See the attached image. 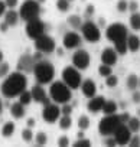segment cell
<instances>
[{"label": "cell", "mask_w": 140, "mask_h": 147, "mask_svg": "<svg viewBox=\"0 0 140 147\" xmlns=\"http://www.w3.org/2000/svg\"><path fill=\"white\" fill-rule=\"evenodd\" d=\"M56 144H58V146H61V147H65V146H69V138H68L66 136H61V137L58 138V141H56Z\"/></svg>", "instance_id": "42"}, {"label": "cell", "mask_w": 140, "mask_h": 147, "mask_svg": "<svg viewBox=\"0 0 140 147\" xmlns=\"http://www.w3.org/2000/svg\"><path fill=\"white\" fill-rule=\"evenodd\" d=\"M126 87L129 91H134L139 88V77L136 74H130V75L126 78Z\"/></svg>", "instance_id": "24"}, {"label": "cell", "mask_w": 140, "mask_h": 147, "mask_svg": "<svg viewBox=\"0 0 140 147\" xmlns=\"http://www.w3.org/2000/svg\"><path fill=\"white\" fill-rule=\"evenodd\" d=\"M101 111L104 113V115L116 114V113L118 111V105H117L114 101H111V100H106V102H104V105H103V110H101Z\"/></svg>", "instance_id": "23"}, {"label": "cell", "mask_w": 140, "mask_h": 147, "mask_svg": "<svg viewBox=\"0 0 140 147\" xmlns=\"http://www.w3.org/2000/svg\"><path fill=\"white\" fill-rule=\"evenodd\" d=\"M139 87H140V77H139Z\"/></svg>", "instance_id": "56"}, {"label": "cell", "mask_w": 140, "mask_h": 147, "mask_svg": "<svg viewBox=\"0 0 140 147\" xmlns=\"http://www.w3.org/2000/svg\"><path fill=\"white\" fill-rule=\"evenodd\" d=\"M9 71H10V66L7 62H2L0 63V78H5L6 75H9Z\"/></svg>", "instance_id": "37"}, {"label": "cell", "mask_w": 140, "mask_h": 147, "mask_svg": "<svg viewBox=\"0 0 140 147\" xmlns=\"http://www.w3.org/2000/svg\"><path fill=\"white\" fill-rule=\"evenodd\" d=\"M90 146H91V141L84 137H78V140L74 143V147H90Z\"/></svg>", "instance_id": "38"}, {"label": "cell", "mask_w": 140, "mask_h": 147, "mask_svg": "<svg viewBox=\"0 0 140 147\" xmlns=\"http://www.w3.org/2000/svg\"><path fill=\"white\" fill-rule=\"evenodd\" d=\"M5 22L9 25V28H12V26H16L18 25V22H19V19H20V16H19V12L18 10H15V9H9V10H6V13H5Z\"/></svg>", "instance_id": "20"}, {"label": "cell", "mask_w": 140, "mask_h": 147, "mask_svg": "<svg viewBox=\"0 0 140 147\" xmlns=\"http://www.w3.org/2000/svg\"><path fill=\"white\" fill-rule=\"evenodd\" d=\"M90 62H91V56L90 53L85 51V49H77L72 55V65L80 69V71H85L88 66H90Z\"/></svg>", "instance_id": "12"}, {"label": "cell", "mask_w": 140, "mask_h": 147, "mask_svg": "<svg viewBox=\"0 0 140 147\" xmlns=\"http://www.w3.org/2000/svg\"><path fill=\"white\" fill-rule=\"evenodd\" d=\"M58 124H59V128L61 130H68V128H71L72 125V118L71 115H62L58 118Z\"/></svg>", "instance_id": "28"}, {"label": "cell", "mask_w": 140, "mask_h": 147, "mask_svg": "<svg viewBox=\"0 0 140 147\" xmlns=\"http://www.w3.org/2000/svg\"><path fill=\"white\" fill-rule=\"evenodd\" d=\"M30 94H32V100L38 104H42V105H46L51 102V98L46 95V91L43 90V87L41 84H36L32 87L30 90Z\"/></svg>", "instance_id": "15"}, {"label": "cell", "mask_w": 140, "mask_h": 147, "mask_svg": "<svg viewBox=\"0 0 140 147\" xmlns=\"http://www.w3.org/2000/svg\"><path fill=\"white\" fill-rule=\"evenodd\" d=\"M88 127H90V118L87 115H80V118H78V128L84 131Z\"/></svg>", "instance_id": "34"}, {"label": "cell", "mask_w": 140, "mask_h": 147, "mask_svg": "<svg viewBox=\"0 0 140 147\" xmlns=\"http://www.w3.org/2000/svg\"><path fill=\"white\" fill-rule=\"evenodd\" d=\"M41 3L38 0H25L18 12L23 22H29L32 19H38L41 16Z\"/></svg>", "instance_id": "5"}, {"label": "cell", "mask_w": 140, "mask_h": 147, "mask_svg": "<svg viewBox=\"0 0 140 147\" xmlns=\"http://www.w3.org/2000/svg\"><path fill=\"white\" fill-rule=\"evenodd\" d=\"M5 3L9 9H15L18 5H19V0H5Z\"/></svg>", "instance_id": "44"}, {"label": "cell", "mask_w": 140, "mask_h": 147, "mask_svg": "<svg viewBox=\"0 0 140 147\" xmlns=\"http://www.w3.org/2000/svg\"><path fill=\"white\" fill-rule=\"evenodd\" d=\"M131 92H133V95H131L133 102H134V104H140V92H139L137 90H134V91H131Z\"/></svg>", "instance_id": "46"}, {"label": "cell", "mask_w": 140, "mask_h": 147, "mask_svg": "<svg viewBox=\"0 0 140 147\" xmlns=\"http://www.w3.org/2000/svg\"><path fill=\"white\" fill-rule=\"evenodd\" d=\"M66 23L71 26L72 29H81L84 22H83L81 16H78V15H69L68 19H66Z\"/></svg>", "instance_id": "25"}, {"label": "cell", "mask_w": 140, "mask_h": 147, "mask_svg": "<svg viewBox=\"0 0 140 147\" xmlns=\"http://www.w3.org/2000/svg\"><path fill=\"white\" fill-rule=\"evenodd\" d=\"M120 124H123L121 123V118H120V114H108V115H104L101 120H100V123H98V133L101 134V136H113V133H114V130L120 125Z\"/></svg>", "instance_id": "6"}, {"label": "cell", "mask_w": 140, "mask_h": 147, "mask_svg": "<svg viewBox=\"0 0 140 147\" xmlns=\"http://www.w3.org/2000/svg\"><path fill=\"white\" fill-rule=\"evenodd\" d=\"M2 62H3V52L0 51V63H2Z\"/></svg>", "instance_id": "52"}, {"label": "cell", "mask_w": 140, "mask_h": 147, "mask_svg": "<svg viewBox=\"0 0 140 147\" xmlns=\"http://www.w3.org/2000/svg\"><path fill=\"white\" fill-rule=\"evenodd\" d=\"M106 85L108 87V88H114L117 84H118V78L116 77V75H113V74H111V75H108V77H106Z\"/></svg>", "instance_id": "36"}, {"label": "cell", "mask_w": 140, "mask_h": 147, "mask_svg": "<svg viewBox=\"0 0 140 147\" xmlns=\"http://www.w3.org/2000/svg\"><path fill=\"white\" fill-rule=\"evenodd\" d=\"M2 108H3V104H2V100H0V113H2Z\"/></svg>", "instance_id": "54"}, {"label": "cell", "mask_w": 140, "mask_h": 147, "mask_svg": "<svg viewBox=\"0 0 140 147\" xmlns=\"http://www.w3.org/2000/svg\"><path fill=\"white\" fill-rule=\"evenodd\" d=\"M126 124H127V127L130 128L131 133L140 131V118H137V117H130L129 121H127Z\"/></svg>", "instance_id": "29"}, {"label": "cell", "mask_w": 140, "mask_h": 147, "mask_svg": "<svg viewBox=\"0 0 140 147\" xmlns=\"http://www.w3.org/2000/svg\"><path fill=\"white\" fill-rule=\"evenodd\" d=\"M69 2H74V0H69Z\"/></svg>", "instance_id": "57"}, {"label": "cell", "mask_w": 140, "mask_h": 147, "mask_svg": "<svg viewBox=\"0 0 140 147\" xmlns=\"http://www.w3.org/2000/svg\"><path fill=\"white\" fill-rule=\"evenodd\" d=\"M35 58L33 55H29V53H25L19 58L18 61V71L23 72V74H28V72H32L33 71V66H35Z\"/></svg>", "instance_id": "16"}, {"label": "cell", "mask_w": 140, "mask_h": 147, "mask_svg": "<svg viewBox=\"0 0 140 147\" xmlns=\"http://www.w3.org/2000/svg\"><path fill=\"white\" fill-rule=\"evenodd\" d=\"M100 59H101V63L113 66V65H116L117 61H118V53L116 52L114 48H104V49L101 51Z\"/></svg>", "instance_id": "17"}, {"label": "cell", "mask_w": 140, "mask_h": 147, "mask_svg": "<svg viewBox=\"0 0 140 147\" xmlns=\"http://www.w3.org/2000/svg\"><path fill=\"white\" fill-rule=\"evenodd\" d=\"M131 136H133V133L130 131V128H129L127 124H124V123L120 124V125L114 130V133H113V137H114V140H116V144H118V146H126V144H129Z\"/></svg>", "instance_id": "13"}, {"label": "cell", "mask_w": 140, "mask_h": 147, "mask_svg": "<svg viewBox=\"0 0 140 147\" xmlns=\"http://www.w3.org/2000/svg\"><path fill=\"white\" fill-rule=\"evenodd\" d=\"M104 102H106V98H104V97H101V95H94L93 98L88 100V102H87V110H88L90 113H93V114L100 113V111L103 110Z\"/></svg>", "instance_id": "18"}, {"label": "cell", "mask_w": 140, "mask_h": 147, "mask_svg": "<svg viewBox=\"0 0 140 147\" xmlns=\"http://www.w3.org/2000/svg\"><path fill=\"white\" fill-rule=\"evenodd\" d=\"M71 113H72V107L69 105V102L61 105V114L62 115H71Z\"/></svg>", "instance_id": "40"}, {"label": "cell", "mask_w": 140, "mask_h": 147, "mask_svg": "<svg viewBox=\"0 0 140 147\" xmlns=\"http://www.w3.org/2000/svg\"><path fill=\"white\" fill-rule=\"evenodd\" d=\"M103 25H106V20H103V18L100 19V26H103Z\"/></svg>", "instance_id": "53"}, {"label": "cell", "mask_w": 140, "mask_h": 147, "mask_svg": "<svg viewBox=\"0 0 140 147\" xmlns=\"http://www.w3.org/2000/svg\"><path fill=\"white\" fill-rule=\"evenodd\" d=\"M28 88V78L23 72L16 71L5 77L2 85H0V92L5 98H16L19 97L25 90Z\"/></svg>", "instance_id": "1"}, {"label": "cell", "mask_w": 140, "mask_h": 147, "mask_svg": "<svg viewBox=\"0 0 140 147\" xmlns=\"http://www.w3.org/2000/svg\"><path fill=\"white\" fill-rule=\"evenodd\" d=\"M129 146H130V147H137V146H140V136H139V134H133L131 138H130V141H129Z\"/></svg>", "instance_id": "41"}, {"label": "cell", "mask_w": 140, "mask_h": 147, "mask_svg": "<svg viewBox=\"0 0 140 147\" xmlns=\"http://www.w3.org/2000/svg\"><path fill=\"white\" fill-rule=\"evenodd\" d=\"M32 74L35 75V80H36L38 84L46 85V84H51V82L53 81L55 68H53V65H52L49 61L41 59V61L35 62V66H33Z\"/></svg>", "instance_id": "3"}, {"label": "cell", "mask_w": 140, "mask_h": 147, "mask_svg": "<svg viewBox=\"0 0 140 147\" xmlns=\"http://www.w3.org/2000/svg\"><path fill=\"white\" fill-rule=\"evenodd\" d=\"M104 144H106V146H116V140H114V137H113V136H106Z\"/></svg>", "instance_id": "45"}, {"label": "cell", "mask_w": 140, "mask_h": 147, "mask_svg": "<svg viewBox=\"0 0 140 147\" xmlns=\"http://www.w3.org/2000/svg\"><path fill=\"white\" fill-rule=\"evenodd\" d=\"M140 49V38L137 35H130L127 36V51L130 52H137Z\"/></svg>", "instance_id": "22"}, {"label": "cell", "mask_w": 140, "mask_h": 147, "mask_svg": "<svg viewBox=\"0 0 140 147\" xmlns=\"http://www.w3.org/2000/svg\"><path fill=\"white\" fill-rule=\"evenodd\" d=\"M69 0H56V3H55V6H56V9L59 10V12H62V13H66L68 10H69Z\"/></svg>", "instance_id": "31"}, {"label": "cell", "mask_w": 140, "mask_h": 147, "mask_svg": "<svg viewBox=\"0 0 140 147\" xmlns=\"http://www.w3.org/2000/svg\"><path fill=\"white\" fill-rule=\"evenodd\" d=\"M129 25L133 30L139 32L140 30V12H134L130 15V19H129Z\"/></svg>", "instance_id": "27"}, {"label": "cell", "mask_w": 140, "mask_h": 147, "mask_svg": "<svg viewBox=\"0 0 140 147\" xmlns=\"http://www.w3.org/2000/svg\"><path fill=\"white\" fill-rule=\"evenodd\" d=\"M81 35H83V38L87 42L97 43L101 39V29H100V26L97 23H94L91 20H87L81 26Z\"/></svg>", "instance_id": "8"}, {"label": "cell", "mask_w": 140, "mask_h": 147, "mask_svg": "<svg viewBox=\"0 0 140 147\" xmlns=\"http://www.w3.org/2000/svg\"><path fill=\"white\" fill-rule=\"evenodd\" d=\"M38 2H39V3H41V5H42V3H43V2H46V0H38Z\"/></svg>", "instance_id": "55"}, {"label": "cell", "mask_w": 140, "mask_h": 147, "mask_svg": "<svg viewBox=\"0 0 140 147\" xmlns=\"http://www.w3.org/2000/svg\"><path fill=\"white\" fill-rule=\"evenodd\" d=\"M61 77H62V81L71 88V90H78L81 82H83V77H81V71L77 69L74 65L71 66H65L62 69V74H61Z\"/></svg>", "instance_id": "7"}, {"label": "cell", "mask_w": 140, "mask_h": 147, "mask_svg": "<svg viewBox=\"0 0 140 147\" xmlns=\"http://www.w3.org/2000/svg\"><path fill=\"white\" fill-rule=\"evenodd\" d=\"M33 131H32V128H29V127H26L25 130H22V140L23 141H26V143H30L32 140H33Z\"/></svg>", "instance_id": "35"}, {"label": "cell", "mask_w": 140, "mask_h": 147, "mask_svg": "<svg viewBox=\"0 0 140 147\" xmlns=\"http://www.w3.org/2000/svg\"><path fill=\"white\" fill-rule=\"evenodd\" d=\"M61 117V105L56 104V102H49L46 105H43V110H42V118L45 123H55L58 121V118Z\"/></svg>", "instance_id": "11"}, {"label": "cell", "mask_w": 140, "mask_h": 147, "mask_svg": "<svg viewBox=\"0 0 140 147\" xmlns=\"http://www.w3.org/2000/svg\"><path fill=\"white\" fill-rule=\"evenodd\" d=\"M95 13V9H94V5H88L87 9H85V15L87 16H93Z\"/></svg>", "instance_id": "48"}, {"label": "cell", "mask_w": 140, "mask_h": 147, "mask_svg": "<svg viewBox=\"0 0 140 147\" xmlns=\"http://www.w3.org/2000/svg\"><path fill=\"white\" fill-rule=\"evenodd\" d=\"M18 98H19V102H22L25 107L29 105V104L33 101V100H32V94H30V91H28V90H25Z\"/></svg>", "instance_id": "30"}, {"label": "cell", "mask_w": 140, "mask_h": 147, "mask_svg": "<svg viewBox=\"0 0 140 147\" xmlns=\"http://www.w3.org/2000/svg\"><path fill=\"white\" fill-rule=\"evenodd\" d=\"M129 10H130L131 13H134V12H139V3H137V2H134V0L129 2Z\"/></svg>", "instance_id": "43"}, {"label": "cell", "mask_w": 140, "mask_h": 147, "mask_svg": "<svg viewBox=\"0 0 140 147\" xmlns=\"http://www.w3.org/2000/svg\"><path fill=\"white\" fill-rule=\"evenodd\" d=\"M49 98L59 105L66 104L72 100V90L64 81H53L49 87Z\"/></svg>", "instance_id": "4"}, {"label": "cell", "mask_w": 140, "mask_h": 147, "mask_svg": "<svg viewBox=\"0 0 140 147\" xmlns=\"http://www.w3.org/2000/svg\"><path fill=\"white\" fill-rule=\"evenodd\" d=\"M83 43L81 35H78L77 32H66L62 38V46L66 51H72V49H78Z\"/></svg>", "instance_id": "14"}, {"label": "cell", "mask_w": 140, "mask_h": 147, "mask_svg": "<svg viewBox=\"0 0 140 147\" xmlns=\"http://www.w3.org/2000/svg\"><path fill=\"white\" fill-rule=\"evenodd\" d=\"M25 30H26L28 38H30L32 40H35V39H38L39 36H42L45 33V23L41 20V18L32 19V20L26 22Z\"/></svg>", "instance_id": "10"}, {"label": "cell", "mask_w": 140, "mask_h": 147, "mask_svg": "<svg viewBox=\"0 0 140 147\" xmlns=\"http://www.w3.org/2000/svg\"><path fill=\"white\" fill-rule=\"evenodd\" d=\"M7 28H9V25H7L5 20L0 23V30H2V32H7Z\"/></svg>", "instance_id": "51"}, {"label": "cell", "mask_w": 140, "mask_h": 147, "mask_svg": "<svg viewBox=\"0 0 140 147\" xmlns=\"http://www.w3.org/2000/svg\"><path fill=\"white\" fill-rule=\"evenodd\" d=\"M33 138H35V144H36V146H45V144L48 143V137H46V134H45L43 131L36 133Z\"/></svg>", "instance_id": "33"}, {"label": "cell", "mask_w": 140, "mask_h": 147, "mask_svg": "<svg viewBox=\"0 0 140 147\" xmlns=\"http://www.w3.org/2000/svg\"><path fill=\"white\" fill-rule=\"evenodd\" d=\"M25 105L22 104V102H13L12 105H10V115L15 118V120H20V118H23V115H25Z\"/></svg>", "instance_id": "21"}, {"label": "cell", "mask_w": 140, "mask_h": 147, "mask_svg": "<svg viewBox=\"0 0 140 147\" xmlns=\"http://www.w3.org/2000/svg\"><path fill=\"white\" fill-rule=\"evenodd\" d=\"M117 10L120 13H124L129 10V3H127V0H118V3H117Z\"/></svg>", "instance_id": "39"}, {"label": "cell", "mask_w": 140, "mask_h": 147, "mask_svg": "<svg viewBox=\"0 0 140 147\" xmlns=\"http://www.w3.org/2000/svg\"><path fill=\"white\" fill-rule=\"evenodd\" d=\"M15 130H16L15 123L7 121V123H5V124H3V127H2V136H3L5 138H9V137H12V136H13Z\"/></svg>", "instance_id": "26"}, {"label": "cell", "mask_w": 140, "mask_h": 147, "mask_svg": "<svg viewBox=\"0 0 140 147\" xmlns=\"http://www.w3.org/2000/svg\"><path fill=\"white\" fill-rule=\"evenodd\" d=\"M35 49L41 53H52L56 49V43L55 39L46 33H43L42 36H39L38 39H35Z\"/></svg>", "instance_id": "9"}, {"label": "cell", "mask_w": 140, "mask_h": 147, "mask_svg": "<svg viewBox=\"0 0 140 147\" xmlns=\"http://www.w3.org/2000/svg\"><path fill=\"white\" fill-rule=\"evenodd\" d=\"M127 36L129 30L123 23H111L106 29V38L113 43V48L118 55H126L127 53Z\"/></svg>", "instance_id": "2"}, {"label": "cell", "mask_w": 140, "mask_h": 147, "mask_svg": "<svg viewBox=\"0 0 140 147\" xmlns=\"http://www.w3.org/2000/svg\"><path fill=\"white\" fill-rule=\"evenodd\" d=\"M26 124H28V127H29V128H33V127L36 125V121H35V118H28Z\"/></svg>", "instance_id": "50"}, {"label": "cell", "mask_w": 140, "mask_h": 147, "mask_svg": "<svg viewBox=\"0 0 140 147\" xmlns=\"http://www.w3.org/2000/svg\"><path fill=\"white\" fill-rule=\"evenodd\" d=\"M6 10H7V6H6V3H5V0H0V18L5 16Z\"/></svg>", "instance_id": "47"}, {"label": "cell", "mask_w": 140, "mask_h": 147, "mask_svg": "<svg viewBox=\"0 0 140 147\" xmlns=\"http://www.w3.org/2000/svg\"><path fill=\"white\" fill-rule=\"evenodd\" d=\"M98 74H100V77L106 78V77H108V75H111V74H113V66L101 63V65L98 66Z\"/></svg>", "instance_id": "32"}, {"label": "cell", "mask_w": 140, "mask_h": 147, "mask_svg": "<svg viewBox=\"0 0 140 147\" xmlns=\"http://www.w3.org/2000/svg\"><path fill=\"white\" fill-rule=\"evenodd\" d=\"M80 90L87 98H93L94 95H97V85L93 80H84L80 85Z\"/></svg>", "instance_id": "19"}, {"label": "cell", "mask_w": 140, "mask_h": 147, "mask_svg": "<svg viewBox=\"0 0 140 147\" xmlns=\"http://www.w3.org/2000/svg\"><path fill=\"white\" fill-rule=\"evenodd\" d=\"M120 118H121V123H127L129 121V118H130V114H127V113H123V114H120Z\"/></svg>", "instance_id": "49"}]
</instances>
